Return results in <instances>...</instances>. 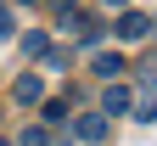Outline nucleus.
I'll use <instances>...</instances> for the list:
<instances>
[{
    "instance_id": "nucleus-6",
    "label": "nucleus",
    "mask_w": 157,
    "mask_h": 146,
    "mask_svg": "<svg viewBox=\"0 0 157 146\" xmlns=\"http://www.w3.org/2000/svg\"><path fill=\"white\" fill-rule=\"evenodd\" d=\"M95 73H101L107 85H112V79L124 73V56H118V51H95Z\"/></svg>"
},
{
    "instance_id": "nucleus-8",
    "label": "nucleus",
    "mask_w": 157,
    "mask_h": 146,
    "mask_svg": "<svg viewBox=\"0 0 157 146\" xmlns=\"http://www.w3.org/2000/svg\"><path fill=\"white\" fill-rule=\"evenodd\" d=\"M45 51H51L45 34H23V56H45Z\"/></svg>"
},
{
    "instance_id": "nucleus-13",
    "label": "nucleus",
    "mask_w": 157,
    "mask_h": 146,
    "mask_svg": "<svg viewBox=\"0 0 157 146\" xmlns=\"http://www.w3.org/2000/svg\"><path fill=\"white\" fill-rule=\"evenodd\" d=\"M23 6H34V0H23Z\"/></svg>"
},
{
    "instance_id": "nucleus-5",
    "label": "nucleus",
    "mask_w": 157,
    "mask_h": 146,
    "mask_svg": "<svg viewBox=\"0 0 157 146\" xmlns=\"http://www.w3.org/2000/svg\"><path fill=\"white\" fill-rule=\"evenodd\" d=\"M17 101H23V107H39V101H45V79L23 73V79H17Z\"/></svg>"
},
{
    "instance_id": "nucleus-11",
    "label": "nucleus",
    "mask_w": 157,
    "mask_h": 146,
    "mask_svg": "<svg viewBox=\"0 0 157 146\" xmlns=\"http://www.w3.org/2000/svg\"><path fill=\"white\" fill-rule=\"evenodd\" d=\"M101 6H107V11H129V0H101Z\"/></svg>"
},
{
    "instance_id": "nucleus-2",
    "label": "nucleus",
    "mask_w": 157,
    "mask_h": 146,
    "mask_svg": "<svg viewBox=\"0 0 157 146\" xmlns=\"http://www.w3.org/2000/svg\"><path fill=\"white\" fill-rule=\"evenodd\" d=\"M129 107H135V90L112 79V85H107V96H101V118H124Z\"/></svg>"
},
{
    "instance_id": "nucleus-1",
    "label": "nucleus",
    "mask_w": 157,
    "mask_h": 146,
    "mask_svg": "<svg viewBox=\"0 0 157 146\" xmlns=\"http://www.w3.org/2000/svg\"><path fill=\"white\" fill-rule=\"evenodd\" d=\"M112 28H118V39H124V45H135V39H146V34H151V17H146V11H118V23H112Z\"/></svg>"
},
{
    "instance_id": "nucleus-12",
    "label": "nucleus",
    "mask_w": 157,
    "mask_h": 146,
    "mask_svg": "<svg viewBox=\"0 0 157 146\" xmlns=\"http://www.w3.org/2000/svg\"><path fill=\"white\" fill-rule=\"evenodd\" d=\"M51 6H56V11H73V6H78V0H51Z\"/></svg>"
},
{
    "instance_id": "nucleus-4",
    "label": "nucleus",
    "mask_w": 157,
    "mask_h": 146,
    "mask_svg": "<svg viewBox=\"0 0 157 146\" xmlns=\"http://www.w3.org/2000/svg\"><path fill=\"white\" fill-rule=\"evenodd\" d=\"M67 34L84 39V45H95V39H101V23H95V17H84V11H67Z\"/></svg>"
},
{
    "instance_id": "nucleus-10",
    "label": "nucleus",
    "mask_w": 157,
    "mask_h": 146,
    "mask_svg": "<svg viewBox=\"0 0 157 146\" xmlns=\"http://www.w3.org/2000/svg\"><path fill=\"white\" fill-rule=\"evenodd\" d=\"M11 34H17V28H11V11L0 6V39H11Z\"/></svg>"
},
{
    "instance_id": "nucleus-9",
    "label": "nucleus",
    "mask_w": 157,
    "mask_h": 146,
    "mask_svg": "<svg viewBox=\"0 0 157 146\" xmlns=\"http://www.w3.org/2000/svg\"><path fill=\"white\" fill-rule=\"evenodd\" d=\"M39 107H45L51 124H62V129H67V101H39Z\"/></svg>"
},
{
    "instance_id": "nucleus-7",
    "label": "nucleus",
    "mask_w": 157,
    "mask_h": 146,
    "mask_svg": "<svg viewBox=\"0 0 157 146\" xmlns=\"http://www.w3.org/2000/svg\"><path fill=\"white\" fill-rule=\"evenodd\" d=\"M17 146H51V129L45 124H28V129L17 135Z\"/></svg>"
},
{
    "instance_id": "nucleus-3",
    "label": "nucleus",
    "mask_w": 157,
    "mask_h": 146,
    "mask_svg": "<svg viewBox=\"0 0 157 146\" xmlns=\"http://www.w3.org/2000/svg\"><path fill=\"white\" fill-rule=\"evenodd\" d=\"M67 129L95 146V140H107V118H101V112H78V118H67Z\"/></svg>"
},
{
    "instance_id": "nucleus-14",
    "label": "nucleus",
    "mask_w": 157,
    "mask_h": 146,
    "mask_svg": "<svg viewBox=\"0 0 157 146\" xmlns=\"http://www.w3.org/2000/svg\"><path fill=\"white\" fill-rule=\"evenodd\" d=\"M0 146H11V140H0Z\"/></svg>"
}]
</instances>
